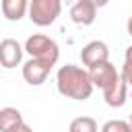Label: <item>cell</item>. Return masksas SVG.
I'll return each mask as SVG.
<instances>
[{"instance_id": "obj_8", "label": "cell", "mask_w": 132, "mask_h": 132, "mask_svg": "<svg viewBox=\"0 0 132 132\" xmlns=\"http://www.w3.org/2000/svg\"><path fill=\"white\" fill-rule=\"evenodd\" d=\"M70 19L80 27H89L97 19V6L91 0H76L70 8Z\"/></svg>"}, {"instance_id": "obj_3", "label": "cell", "mask_w": 132, "mask_h": 132, "mask_svg": "<svg viewBox=\"0 0 132 132\" xmlns=\"http://www.w3.org/2000/svg\"><path fill=\"white\" fill-rule=\"evenodd\" d=\"M29 19L37 27H50L62 12V0H29Z\"/></svg>"}, {"instance_id": "obj_11", "label": "cell", "mask_w": 132, "mask_h": 132, "mask_svg": "<svg viewBox=\"0 0 132 132\" xmlns=\"http://www.w3.org/2000/svg\"><path fill=\"white\" fill-rule=\"evenodd\" d=\"M23 122V116L16 107H2L0 109V132H8Z\"/></svg>"}, {"instance_id": "obj_14", "label": "cell", "mask_w": 132, "mask_h": 132, "mask_svg": "<svg viewBox=\"0 0 132 132\" xmlns=\"http://www.w3.org/2000/svg\"><path fill=\"white\" fill-rule=\"evenodd\" d=\"M8 132H33V128L29 126V124H25V122H21L19 126H14L12 130H8Z\"/></svg>"}, {"instance_id": "obj_15", "label": "cell", "mask_w": 132, "mask_h": 132, "mask_svg": "<svg viewBox=\"0 0 132 132\" xmlns=\"http://www.w3.org/2000/svg\"><path fill=\"white\" fill-rule=\"evenodd\" d=\"M124 62L126 64H132V45L126 47V56H124Z\"/></svg>"}, {"instance_id": "obj_4", "label": "cell", "mask_w": 132, "mask_h": 132, "mask_svg": "<svg viewBox=\"0 0 132 132\" xmlns=\"http://www.w3.org/2000/svg\"><path fill=\"white\" fill-rule=\"evenodd\" d=\"M80 60H82V66L87 70L93 68V66H97V64H101V62H107L109 60V47H107V43L99 41V39L89 41L80 50Z\"/></svg>"}, {"instance_id": "obj_9", "label": "cell", "mask_w": 132, "mask_h": 132, "mask_svg": "<svg viewBox=\"0 0 132 132\" xmlns=\"http://www.w3.org/2000/svg\"><path fill=\"white\" fill-rule=\"evenodd\" d=\"M103 99H105V103L109 107H122L126 103V99H128V85L122 78V74H120V78L111 87H107L103 91Z\"/></svg>"}, {"instance_id": "obj_2", "label": "cell", "mask_w": 132, "mask_h": 132, "mask_svg": "<svg viewBox=\"0 0 132 132\" xmlns=\"http://www.w3.org/2000/svg\"><path fill=\"white\" fill-rule=\"evenodd\" d=\"M23 50H25L31 58H37V60H41V62H45V64H50V66H56V62H58V58H60V47H58V43H56L52 37L43 35V33H33L31 37H27Z\"/></svg>"}, {"instance_id": "obj_16", "label": "cell", "mask_w": 132, "mask_h": 132, "mask_svg": "<svg viewBox=\"0 0 132 132\" xmlns=\"http://www.w3.org/2000/svg\"><path fill=\"white\" fill-rule=\"evenodd\" d=\"M91 2H93L97 8H103V6H107V4H109V0H91Z\"/></svg>"}, {"instance_id": "obj_13", "label": "cell", "mask_w": 132, "mask_h": 132, "mask_svg": "<svg viewBox=\"0 0 132 132\" xmlns=\"http://www.w3.org/2000/svg\"><path fill=\"white\" fill-rule=\"evenodd\" d=\"M101 132H130V126L126 120H107L101 126Z\"/></svg>"}, {"instance_id": "obj_18", "label": "cell", "mask_w": 132, "mask_h": 132, "mask_svg": "<svg viewBox=\"0 0 132 132\" xmlns=\"http://www.w3.org/2000/svg\"><path fill=\"white\" fill-rule=\"evenodd\" d=\"M128 126H130V132H132V116H130V120H128Z\"/></svg>"}, {"instance_id": "obj_17", "label": "cell", "mask_w": 132, "mask_h": 132, "mask_svg": "<svg viewBox=\"0 0 132 132\" xmlns=\"http://www.w3.org/2000/svg\"><path fill=\"white\" fill-rule=\"evenodd\" d=\"M126 29H128V35L132 37V14H130V19H128V23H126Z\"/></svg>"}, {"instance_id": "obj_1", "label": "cell", "mask_w": 132, "mask_h": 132, "mask_svg": "<svg viewBox=\"0 0 132 132\" xmlns=\"http://www.w3.org/2000/svg\"><path fill=\"white\" fill-rule=\"evenodd\" d=\"M56 87H58V93L68 97V99H74V101H85L91 97L93 93V82H91V76H89V70L82 68V66H76V64H66V66H60L58 72H56Z\"/></svg>"}, {"instance_id": "obj_6", "label": "cell", "mask_w": 132, "mask_h": 132, "mask_svg": "<svg viewBox=\"0 0 132 132\" xmlns=\"http://www.w3.org/2000/svg\"><path fill=\"white\" fill-rule=\"evenodd\" d=\"M23 45L12 39V37H6L0 41V66L2 68H16L21 62H23Z\"/></svg>"}, {"instance_id": "obj_12", "label": "cell", "mask_w": 132, "mask_h": 132, "mask_svg": "<svg viewBox=\"0 0 132 132\" xmlns=\"http://www.w3.org/2000/svg\"><path fill=\"white\" fill-rule=\"evenodd\" d=\"M68 132H99V126L95 122V118L91 116H78L70 122Z\"/></svg>"}, {"instance_id": "obj_5", "label": "cell", "mask_w": 132, "mask_h": 132, "mask_svg": "<svg viewBox=\"0 0 132 132\" xmlns=\"http://www.w3.org/2000/svg\"><path fill=\"white\" fill-rule=\"evenodd\" d=\"M89 76H91L93 87H97V89L105 91L107 87H111V85L120 78V72H118V70H116V66L107 60V62H101V64H97V66L89 68Z\"/></svg>"}, {"instance_id": "obj_7", "label": "cell", "mask_w": 132, "mask_h": 132, "mask_svg": "<svg viewBox=\"0 0 132 132\" xmlns=\"http://www.w3.org/2000/svg\"><path fill=\"white\" fill-rule=\"evenodd\" d=\"M52 66L37 60V58H29L25 64H23V78L25 82H29L31 87H39L41 82H45L47 74H50Z\"/></svg>"}, {"instance_id": "obj_10", "label": "cell", "mask_w": 132, "mask_h": 132, "mask_svg": "<svg viewBox=\"0 0 132 132\" xmlns=\"http://www.w3.org/2000/svg\"><path fill=\"white\" fill-rule=\"evenodd\" d=\"M0 8H2V14H4L8 21L16 23V21H21V19L27 14V10H29V0H2Z\"/></svg>"}]
</instances>
